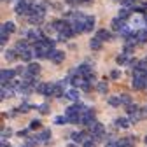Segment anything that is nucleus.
Segmentation results:
<instances>
[{
  "label": "nucleus",
  "mask_w": 147,
  "mask_h": 147,
  "mask_svg": "<svg viewBox=\"0 0 147 147\" xmlns=\"http://www.w3.org/2000/svg\"><path fill=\"white\" fill-rule=\"evenodd\" d=\"M2 147H11V144H7V142H2Z\"/></svg>",
  "instance_id": "nucleus-39"
},
{
  "label": "nucleus",
  "mask_w": 147,
  "mask_h": 147,
  "mask_svg": "<svg viewBox=\"0 0 147 147\" xmlns=\"http://www.w3.org/2000/svg\"><path fill=\"white\" fill-rule=\"evenodd\" d=\"M18 135H20V137H26V135H28V130H21Z\"/></svg>",
  "instance_id": "nucleus-37"
},
{
  "label": "nucleus",
  "mask_w": 147,
  "mask_h": 147,
  "mask_svg": "<svg viewBox=\"0 0 147 147\" xmlns=\"http://www.w3.org/2000/svg\"><path fill=\"white\" fill-rule=\"evenodd\" d=\"M37 93L39 95H46V96H51L53 95V89H54V84L51 82H42V84H37Z\"/></svg>",
  "instance_id": "nucleus-8"
},
{
  "label": "nucleus",
  "mask_w": 147,
  "mask_h": 147,
  "mask_svg": "<svg viewBox=\"0 0 147 147\" xmlns=\"http://www.w3.org/2000/svg\"><path fill=\"white\" fill-rule=\"evenodd\" d=\"M135 137H124V138H121V140H117V144H119V147H135Z\"/></svg>",
  "instance_id": "nucleus-14"
},
{
  "label": "nucleus",
  "mask_w": 147,
  "mask_h": 147,
  "mask_svg": "<svg viewBox=\"0 0 147 147\" xmlns=\"http://www.w3.org/2000/svg\"><path fill=\"white\" fill-rule=\"evenodd\" d=\"M144 142H145V144H147V137H145V138H144Z\"/></svg>",
  "instance_id": "nucleus-40"
},
{
  "label": "nucleus",
  "mask_w": 147,
  "mask_h": 147,
  "mask_svg": "<svg viewBox=\"0 0 147 147\" xmlns=\"http://www.w3.org/2000/svg\"><path fill=\"white\" fill-rule=\"evenodd\" d=\"M37 128H40V121L39 119H33L30 123V130H37Z\"/></svg>",
  "instance_id": "nucleus-33"
},
{
  "label": "nucleus",
  "mask_w": 147,
  "mask_h": 147,
  "mask_svg": "<svg viewBox=\"0 0 147 147\" xmlns=\"http://www.w3.org/2000/svg\"><path fill=\"white\" fill-rule=\"evenodd\" d=\"M145 110H147V107H145Z\"/></svg>",
  "instance_id": "nucleus-43"
},
{
  "label": "nucleus",
  "mask_w": 147,
  "mask_h": 147,
  "mask_svg": "<svg viewBox=\"0 0 147 147\" xmlns=\"http://www.w3.org/2000/svg\"><path fill=\"white\" fill-rule=\"evenodd\" d=\"M137 0H121V4L123 5H131V4H135Z\"/></svg>",
  "instance_id": "nucleus-35"
},
{
  "label": "nucleus",
  "mask_w": 147,
  "mask_h": 147,
  "mask_svg": "<svg viewBox=\"0 0 147 147\" xmlns=\"http://www.w3.org/2000/svg\"><path fill=\"white\" fill-rule=\"evenodd\" d=\"M16 30V25L12 23V21H5L4 25H2V28H0V44H5L7 42V39H9V35L12 33Z\"/></svg>",
  "instance_id": "nucleus-6"
},
{
  "label": "nucleus",
  "mask_w": 147,
  "mask_h": 147,
  "mask_svg": "<svg viewBox=\"0 0 147 147\" xmlns=\"http://www.w3.org/2000/svg\"><path fill=\"white\" fill-rule=\"evenodd\" d=\"M65 96L68 98V100H74V102H79V91L74 88V89H68L67 93H65Z\"/></svg>",
  "instance_id": "nucleus-18"
},
{
  "label": "nucleus",
  "mask_w": 147,
  "mask_h": 147,
  "mask_svg": "<svg viewBox=\"0 0 147 147\" xmlns=\"http://www.w3.org/2000/svg\"><path fill=\"white\" fill-rule=\"evenodd\" d=\"M119 98H121V103H123V105H130V103H131V98H130V95H121Z\"/></svg>",
  "instance_id": "nucleus-31"
},
{
  "label": "nucleus",
  "mask_w": 147,
  "mask_h": 147,
  "mask_svg": "<svg viewBox=\"0 0 147 147\" xmlns=\"http://www.w3.org/2000/svg\"><path fill=\"white\" fill-rule=\"evenodd\" d=\"M37 110H39L40 114H49V110H51V109H49V105H47V103H40L39 107H37Z\"/></svg>",
  "instance_id": "nucleus-24"
},
{
  "label": "nucleus",
  "mask_w": 147,
  "mask_h": 147,
  "mask_svg": "<svg viewBox=\"0 0 147 147\" xmlns=\"http://www.w3.org/2000/svg\"><path fill=\"white\" fill-rule=\"evenodd\" d=\"M53 51H54V40L47 39V37H44L42 40L33 42V53L37 58H49Z\"/></svg>",
  "instance_id": "nucleus-1"
},
{
  "label": "nucleus",
  "mask_w": 147,
  "mask_h": 147,
  "mask_svg": "<svg viewBox=\"0 0 147 147\" xmlns=\"http://www.w3.org/2000/svg\"><path fill=\"white\" fill-rule=\"evenodd\" d=\"M35 138H37V142H47V140L51 138V130H44V131H40Z\"/></svg>",
  "instance_id": "nucleus-17"
},
{
  "label": "nucleus",
  "mask_w": 147,
  "mask_h": 147,
  "mask_svg": "<svg viewBox=\"0 0 147 147\" xmlns=\"http://www.w3.org/2000/svg\"><path fill=\"white\" fill-rule=\"evenodd\" d=\"M96 121H95V110L93 109H88L86 112H82V116H81V124H84V126H91V124H95Z\"/></svg>",
  "instance_id": "nucleus-7"
},
{
  "label": "nucleus",
  "mask_w": 147,
  "mask_h": 147,
  "mask_svg": "<svg viewBox=\"0 0 147 147\" xmlns=\"http://www.w3.org/2000/svg\"><path fill=\"white\" fill-rule=\"evenodd\" d=\"M96 89H98V93H107L109 86H107V82H98L96 84Z\"/></svg>",
  "instance_id": "nucleus-27"
},
{
  "label": "nucleus",
  "mask_w": 147,
  "mask_h": 147,
  "mask_svg": "<svg viewBox=\"0 0 147 147\" xmlns=\"http://www.w3.org/2000/svg\"><path fill=\"white\" fill-rule=\"evenodd\" d=\"M82 147H96V140L89 137V138H88V140H86V142L82 144Z\"/></svg>",
  "instance_id": "nucleus-29"
},
{
  "label": "nucleus",
  "mask_w": 147,
  "mask_h": 147,
  "mask_svg": "<svg viewBox=\"0 0 147 147\" xmlns=\"http://www.w3.org/2000/svg\"><path fill=\"white\" fill-rule=\"evenodd\" d=\"M96 37L103 42V40H110V37H112V35H110V32H107V30H98L96 32Z\"/></svg>",
  "instance_id": "nucleus-21"
},
{
  "label": "nucleus",
  "mask_w": 147,
  "mask_h": 147,
  "mask_svg": "<svg viewBox=\"0 0 147 147\" xmlns=\"http://www.w3.org/2000/svg\"><path fill=\"white\" fill-rule=\"evenodd\" d=\"M89 46H91V49H93V51H100L102 49V40L98 39V37L95 35L93 37V39H91V42H89Z\"/></svg>",
  "instance_id": "nucleus-19"
},
{
  "label": "nucleus",
  "mask_w": 147,
  "mask_h": 147,
  "mask_svg": "<svg viewBox=\"0 0 147 147\" xmlns=\"http://www.w3.org/2000/svg\"><path fill=\"white\" fill-rule=\"evenodd\" d=\"M12 135V130H11V128H2V138L5 140L7 137H11Z\"/></svg>",
  "instance_id": "nucleus-32"
},
{
  "label": "nucleus",
  "mask_w": 147,
  "mask_h": 147,
  "mask_svg": "<svg viewBox=\"0 0 147 147\" xmlns=\"http://www.w3.org/2000/svg\"><path fill=\"white\" fill-rule=\"evenodd\" d=\"M145 21H147V16H145Z\"/></svg>",
  "instance_id": "nucleus-42"
},
{
  "label": "nucleus",
  "mask_w": 147,
  "mask_h": 147,
  "mask_svg": "<svg viewBox=\"0 0 147 147\" xmlns=\"http://www.w3.org/2000/svg\"><path fill=\"white\" fill-rule=\"evenodd\" d=\"M16 51H18V54H20V58L23 60V61H30L32 60V56H35V53L30 49V46H28V39L26 40H20L16 44V47H14Z\"/></svg>",
  "instance_id": "nucleus-2"
},
{
  "label": "nucleus",
  "mask_w": 147,
  "mask_h": 147,
  "mask_svg": "<svg viewBox=\"0 0 147 147\" xmlns=\"http://www.w3.org/2000/svg\"><path fill=\"white\" fill-rule=\"evenodd\" d=\"M110 77H112V79H119L121 77V72L119 70H112V72H110Z\"/></svg>",
  "instance_id": "nucleus-34"
},
{
  "label": "nucleus",
  "mask_w": 147,
  "mask_h": 147,
  "mask_svg": "<svg viewBox=\"0 0 147 147\" xmlns=\"http://www.w3.org/2000/svg\"><path fill=\"white\" fill-rule=\"evenodd\" d=\"M44 18H46V7L44 5H33L30 16H28V20L32 25H40L44 21Z\"/></svg>",
  "instance_id": "nucleus-3"
},
{
  "label": "nucleus",
  "mask_w": 147,
  "mask_h": 147,
  "mask_svg": "<svg viewBox=\"0 0 147 147\" xmlns=\"http://www.w3.org/2000/svg\"><path fill=\"white\" fill-rule=\"evenodd\" d=\"M32 9H33V2H32V0H20V2L16 4V7H14L16 14H20V16H30Z\"/></svg>",
  "instance_id": "nucleus-4"
},
{
  "label": "nucleus",
  "mask_w": 147,
  "mask_h": 147,
  "mask_svg": "<svg viewBox=\"0 0 147 147\" xmlns=\"http://www.w3.org/2000/svg\"><path fill=\"white\" fill-rule=\"evenodd\" d=\"M39 72H40V65L39 63H30L26 67V74H30V76H33V77L39 76Z\"/></svg>",
  "instance_id": "nucleus-16"
},
{
  "label": "nucleus",
  "mask_w": 147,
  "mask_h": 147,
  "mask_svg": "<svg viewBox=\"0 0 147 147\" xmlns=\"http://www.w3.org/2000/svg\"><path fill=\"white\" fill-rule=\"evenodd\" d=\"M49 60H51L53 63H61V61L65 60V53H63V51H56V49H54V51L51 53Z\"/></svg>",
  "instance_id": "nucleus-12"
},
{
  "label": "nucleus",
  "mask_w": 147,
  "mask_h": 147,
  "mask_svg": "<svg viewBox=\"0 0 147 147\" xmlns=\"http://www.w3.org/2000/svg\"><path fill=\"white\" fill-rule=\"evenodd\" d=\"M145 114H147V110L144 112L142 109H137V110H133V112L130 114V117H131V123H137V121L144 119V117H145Z\"/></svg>",
  "instance_id": "nucleus-15"
},
{
  "label": "nucleus",
  "mask_w": 147,
  "mask_h": 147,
  "mask_svg": "<svg viewBox=\"0 0 147 147\" xmlns=\"http://www.w3.org/2000/svg\"><path fill=\"white\" fill-rule=\"evenodd\" d=\"M67 147H79V144H76V142H74V144H68Z\"/></svg>",
  "instance_id": "nucleus-38"
},
{
  "label": "nucleus",
  "mask_w": 147,
  "mask_h": 147,
  "mask_svg": "<svg viewBox=\"0 0 147 147\" xmlns=\"http://www.w3.org/2000/svg\"><path fill=\"white\" fill-rule=\"evenodd\" d=\"M105 147H119V144H117V142H109Z\"/></svg>",
  "instance_id": "nucleus-36"
},
{
  "label": "nucleus",
  "mask_w": 147,
  "mask_h": 147,
  "mask_svg": "<svg viewBox=\"0 0 147 147\" xmlns=\"http://www.w3.org/2000/svg\"><path fill=\"white\" fill-rule=\"evenodd\" d=\"M109 105L119 107V105H121V98H117V96H110V98H109Z\"/></svg>",
  "instance_id": "nucleus-26"
},
{
  "label": "nucleus",
  "mask_w": 147,
  "mask_h": 147,
  "mask_svg": "<svg viewBox=\"0 0 147 147\" xmlns=\"http://www.w3.org/2000/svg\"><path fill=\"white\" fill-rule=\"evenodd\" d=\"M16 58H20V54H18L16 49H9V51H5V60H7V61H14Z\"/></svg>",
  "instance_id": "nucleus-20"
},
{
  "label": "nucleus",
  "mask_w": 147,
  "mask_h": 147,
  "mask_svg": "<svg viewBox=\"0 0 147 147\" xmlns=\"http://www.w3.org/2000/svg\"><path fill=\"white\" fill-rule=\"evenodd\" d=\"M54 123L56 124H65V123H68V117L67 116H58V117H54Z\"/></svg>",
  "instance_id": "nucleus-30"
},
{
  "label": "nucleus",
  "mask_w": 147,
  "mask_h": 147,
  "mask_svg": "<svg viewBox=\"0 0 147 147\" xmlns=\"http://www.w3.org/2000/svg\"><path fill=\"white\" fill-rule=\"evenodd\" d=\"M130 14H131V11L126 9V7L119 11V18H121V20H128V18H130Z\"/></svg>",
  "instance_id": "nucleus-23"
},
{
  "label": "nucleus",
  "mask_w": 147,
  "mask_h": 147,
  "mask_svg": "<svg viewBox=\"0 0 147 147\" xmlns=\"http://www.w3.org/2000/svg\"><path fill=\"white\" fill-rule=\"evenodd\" d=\"M70 137H72V140L76 142V144H84L89 138L88 131H74V133H70Z\"/></svg>",
  "instance_id": "nucleus-9"
},
{
  "label": "nucleus",
  "mask_w": 147,
  "mask_h": 147,
  "mask_svg": "<svg viewBox=\"0 0 147 147\" xmlns=\"http://www.w3.org/2000/svg\"><path fill=\"white\" fill-rule=\"evenodd\" d=\"M26 39L32 40V42H37V40L44 39V33L40 30H30V32H26Z\"/></svg>",
  "instance_id": "nucleus-10"
},
{
  "label": "nucleus",
  "mask_w": 147,
  "mask_h": 147,
  "mask_svg": "<svg viewBox=\"0 0 147 147\" xmlns=\"http://www.w3.org/2000/svg\"><path fill=\"white\" fill-rule=\"evenodd\" d=\"M89 137L95 138L96 142L103 140V138H105V128H103V124H100V123L91 124V126H89Z\"/></svg>",
  "instance_id": "nucleus-5"
},
{
  "label": "nucleus",
  "mask_w": 147,
  "mask_h": 147,
  "mask_svg": "<svg viewBox=\"0 0 147 147\" xmlns=\"http://www.w3.org/2000/svg\"><path fill=\"white\" fill-rule=\"evenodd\" d=\"M30 109H33V107H32L30 103H21L20 107H18V112H28Z\"/></svg>",
  "instance_id": "nucleus-28"
},
{
  "label": "nucleus",
  "mask_w": 147,
  "mask_h": 147,
  "mask_svg": "<svg viewBox=\"0 0 147 147\" xmlns=\"http://www.w3.org/2000/svg\"><path fill=\"white\" fill-rule=\"evenodd\" d=\"M116 126L117 128H128V126H130V121H128L126 117H117L116 119Z\"/></svg>",
  "instance_id": "nucleus-22"
},
{
  "label": "nucleus",
  "mask_w": 147,
  "mask_h": 147,
  "mask_svg": "<svg viewBox=\"0 0 147 147\" xmlns=\"http://www.w3.org/2000/svg\"><path fill=\"white\" fill-rule=\"evenodd\" d=\"M23 147H32V145H28V144H26V145H23Z\"/></svg>",
  "instance_id": "nucleus-41"
},
{
  "label": "nucleus",
  "mask_w": 147,
  "mask_h": 147,
  "mask_svg": "<svg viewBox=\"0 0 147 147\" xmlns=\"http://www.w3.org/2000/svg\"><path fill=\"white\" fill-rule=\"evenodd\" d=\"M16 76V70H2V74H0V77H2V84H7L14 79Z\"/></svg>",
  "instance_id": "nucleus-11"
},
{
  "label": "nucleus",
  "mask_w": 147,
  "mask_h": 147,
  "mask_svg": "<svg viewBox=\"0 0 147 147\" xmlns=\"http://www.w3.org/2000/svg\"><path fill=\"white\" fill-rule=\"evenodd\" d=\"M112 28L116 30V32H123V30H126V25H124V20H121V18L117 16V18H114L112 20Z\"/></svg>",
  "instance_id": "nucleus-13"
},
{
  "label": "nucleus",
  "mask_w": 147,
  "mask_h": 147,
  "mask_svg": "<svg viewBox=\"0 0 147 147\" xmlns=\"http://www.w3.org/2000/svg\"><path fill=\"white\" fill-rule=\"evenodd\" d=\"M67 4H70V5H84V4H88L89 0H65Z\"/></svg>",
  "instance_id": "nucleus-25"
}]
</instances>
